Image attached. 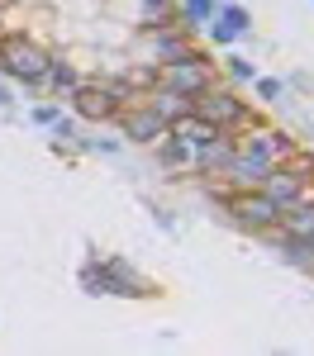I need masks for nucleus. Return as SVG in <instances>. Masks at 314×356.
Masks as SVG:
<instances>
[{"mask_svg":"<svg viewBox=\"0 0 314 356\" xmlns=\"http://www.w3.org/2000/svg\"><path fill=\"white\" fill-rule=\"evenodd\" d=\"M191 114H200L205 124H214V129H224V134H243L248 124L267 119L262 105L243 95V86L224 81V76H219L214 86H205L200 95H191Z\"/></svg>","mask_w":314,"mask_h":356,"instance_id":"nucleus-2","label":"nucleus"},{"mask_svg":"<svg viewBox=\"0 0 314 356\" xmlns=\"http://www.w3.org/2000/svg\"><path fill=\"white\" fill-rule=\"evenodd\" d=\"M214 209H219V219H224L233 233H243V238H267V233H276V223H281V204L262 191V186L219 195Z\"/></svg>","mask_w":314,"mask_h":356,"instance_id":"nucleus-3","label":"nucleus"},{"mask_svg":"<svg viewBox=\"0 0 314 356\" xmlns=\"http://www.w3.org/2000/svg\"><path fill=\"white\" fill-rule=\"evenodd\" d=\"M48 62H53V48L38 33H0V76L10 86L38 90Z\"/></svg>","mask_w":314,"mask_h":356,"instance_id":"nucleus-4","label":"nucleus"},{"mask_svg":"<svg viewBox=\"0 0 314 356\" xmlns=\"http://www.w3.org/2000/svg\"><path fill=\"white\" fill-rule=\"evenodd\" d=\"M214 81H219V62H214V53L205 43L191 57H176V62L157 67V86H167L176 95H200L205 86H214Z\"/></svg>","mask_w":314,"mask_h":356,"instance_id":"nucleus-5","label":"nucleus"},{"mask_svg":"<svg viewBox=\"0 0 314 356\" xmlns=\"http://www.w3.org/2000/svg\"><path fill=\"white\" fill-rule=\"evenodd\" d=\"M77 280L86 295H100V300H157L162 295L129 257H114V252H91Z\"/></svg>","mask_w":314,"mask_h":356,"instance_id":"nucleus-1","label":"nucleus"},{"mask_svg":"<svg viewBox=\"0 0 314 356\" xmlns=\"http://www.w3.org/2000/svg\"><path fill=\"white\" fill-rule=\"evenodd\" d=\"M253 95H257L262 110L281 105V100H285V76H262V72H257V76H253Z\"/></svg>","mask_w":314,"mask_h":356,"instance_id":"nucleus-17","label":"nucleus"},{"mask_svg":"<svg viewBox=\"0 0 314 356\" xmlns=\"http://www.w3.org/2000/svg\"><path fill=\"white\" fill-rule=\"evenodd\" d=\"M219 76L233 81V86H253L257 62H253V57H243V53H233V48H224V57H219Z\"/></svg>","mask_w":314,"mask_h":356,"instance_id":"nucleus-14","label":"nucleus"},{"mask_svg":"<svg viewBox=\"0 0 314 356\" xmlns=\"http://www.w3.org/2000/svg\"><path fill=\"white\" fill-rule=\"evenodd\" d=\"M276 233H290V238H305V243H314V195L295 200V204H285V209H281V223H276Z\"/></svg>","mask_w":314,"mask_h":356,"instance_id":"nucleus-11","label":"nucleus"},{"mask_svg":"<svg viewBox=\"0 0 314 356\" xmlns=\"http://www.w3.org/2000/svg\"><path fill=\"white\" fill-rule=\"evenodd\" d=\"M81 152H91V157H119V152H124V138H100V134H81Z\"/></svg>","mask_w":314,"mask_h":356,"instance_id":"nucleus-18","label":"nucleus"},{"mask_svg":"<svg viewBox=\"0 0 314 356\" xmlns=\"http://www.w3.org/2000/svg\"><path fill=\"white\" fill-rule=\"evenodd\" d=\"M81 81H86L81 62H77L72 53H57V48H53V62H48V72H43V86H38V90H48V100H67Z\"/></svg>","mask_w":314,"mask_h":356,"instance_id":"nucleus-8","label":"nucleus"},{"mask_svg":"<svg viewBox=\"0 0 314 356\" xmlns=\"http://www.w3.org/2000/svg\"><path fill=\"white\" fill-rule=\"evenodd\" d=\"M214 10H219V0H176V15H181V24L186 29H205L214 19Z\"/></svg>","mask_w":314,"mask_h":356,"instance_id":"nucleus-15","label":"nucleus"},{"mask_svg":"<svg viewBox=\"0 0 314 356\" xmlns=\"http://www.w3.org/2000/svg\"><path fill=\"white\" fill-rule=\"evenodd\" d=\"M114 129H119V138H124V147H152L157 138L167 134V119L152 110L148 100H139V105H124V110H119Z\"/></svg>","mask_w":314,"mask_h":356,"instance_id":"nucleus-7","label":"nucleus"},{"mask_svg":"<svg viewBox=\"0 0 314 356\" xmlns=\"http://www.w3.org/2000/svg\"><path fill=\"white\" fill-rule=\"evenodd\" d=\"M214 19H224L228 33L243 43V38H253V10L243 5V0H219V10H214Z\"/></svg>","mask_w":314,"mask_h":356,"instance_id":"nucleus-13","label":"nucleus"},{"mask_svg":"<svg viewBox=\"0 0 314 356\" xmlns=\"http://www.w3.org/2000/svg\"><path fill=\"white\" fill-rule=\"evenodd\" d=\"M262 191H267V195H272V200H276V204L285 209V204H295V200H305V195H310V181H305L300 171H290L285 162H276L272 171H267Z\"/></svg>","mask_w":314,"mask_h":356,"instance_id":"nucleus-10","label":"nucleus"},{"mask_svg":"<svg viewBox=\"0 0 314 356\" xmlns=\"http://www.w3.org/2000/svg\"><path fill=\"white\" fill-rule=\"evenodd\" d=\"M143 100H148L152 110L167 119V129L176 124V119H181V114H191V95H176V90H167V86H152V90H148Z\"/></svg>","mask_w":314,"mask_h":356,"instance_id":"nucleus-12","label":"nucleus"},{"mask_svg":"<svg viewBox=\"0 0 314 356\" xmlns=\"http://www.w3.org/2000/svg\"><path fill=\"white\" fill-rule=\"evenodd\" d=\"M62 105L77 114V124H91V129L114 124V119H119V110H124V100L110 90V81H105V76H86V81L77 86Z\"/></svg>","mask_w":314,"mask_h":356,"instance_id":"nucleus-6","label":"nucleus"},{"mask_svg":"<svg viewBox=\"0 0 314 356\" xmlns=\"http://www.w3.org/2000/svg\"><path fill=\"white\" fill-rule=\"evenodd\" d=\"M0 110L15 114V95H10V86H0Z\"/></svg>","mask_w":314,"mask_h":356,"instance_id":"nucleus-20","label":"nucleus"},{"mask_svg":"<svg viewBox=\"0 0 314 356\" xmlns=\"http://www.w3.org/2000/svg\"><path fill=\"white\" fill-rule=\"evenodd\" d=\"M171 134H181L186 143H191V147H200V143H210L214 134H224V129H214V124H205L200 114H181V119L171 124Z\"/></svg>","mask_w":314,"mask_h":356,"instance_id":"nucleus-16","label":"nucleus"},{"mask_svg":"<svg viewBox=\"0 0 314 356\" xmlns=\"http://www.w3.org/2000/svg\"><path fill=\"white\" fill-rule=\"evenodd\" d=\"M148 152L157 157V166H162L167 176H191V162H196V147H191V143H186L181 134H171V129H167V134L157 138V143H152Z\"/></svg>","mask_w":314,"mask_h":356,"instance_id":"nucleus-9","label":"nucleus"},{"mask_svg":"<svg viewBox=\"0 0 314 356\" xmlns=\"http://www.w3.org/2000/svg\"><path fill=\"white\" fill-rule=\"evenodd\" d=\"M62 114H67V110H62V100H43V105H33V110H29V119H33L38 129H53Z\"/></svg>","mask_w":314,"mask_h":356,"instance_id":"nucleus-19","label":"nucleus"}]
</instances>
